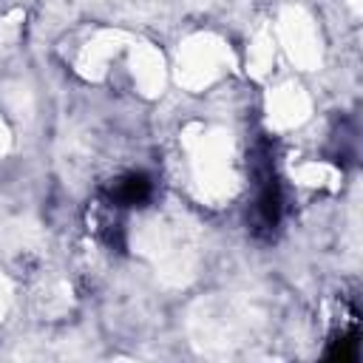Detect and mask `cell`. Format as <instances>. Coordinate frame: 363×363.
Here are the masks:
<instances>
[{
	"label": "cell",
	"mask_w": 363,
	"mask_h": 363,
	"mask_svg": "<svg viewBox=\"0 0 363 363\" xmlns=\"http://www.w3.org/2000/svg\"><path fill=\"white\" fill-rule=\"evenodd\" d=\"M176 159L184 193L204 210L230 207L244 187V156L238 136L218 122L190 119L179 128Z\"/></svg>",
	"instance_id": "cell-1"
},
{
	"label": "cell",
	"mask_w": 363,
	"mask_h": 363,
	"mask_svg": "<svg viewBox=\"0 0 363 363\" xmlns=\"http://www.w3.org/2000/svg\"><path fill=\"white\" fill-rule=\"evenodd\" d=\"M238 71V48L213 28L184 34L170 54V85L184 94H210Z\"/></svg>",
	"instance_id": "cell-2"
},
{
	"label": "cell",
	"mask_w": 363,
	"mask_h": 363,
	"mask_svg": "<svg viewBox=\"0 0 363 363\" xmlns=\"http://www.w3.org/2000/svg\"><path fill=\"white\" fill-rule=\"evenodd\" d=\"M133 40V31L122 26L85 23L62 34L57 43V54L62 65L88 85H116L119 65Z\"/></svg>",
	"instance_id": "cell-3"
},
{
	"label": "cell",
	"mask_w": 363,
	"mask_h": 363,
	"mask_svg": "<svg viewBox=\"0 0 363 363\" xmlns=\"http://www.w3.org/2000/svg\"><path fill=\"white\" fill-rule=\"evenodd\" d=\"M133 250H139L159 272L182 278L196 264V244L190 230L164 213H142L130 227Z\"/></svg>",
	"instance_id": "cell-4"
},
{
	"label": "cell",
	"mask_w": 363,
	"mask_h": 363,
	"mask_svg": "<svg viewBox=\"0 0 363 363\" xmlns=\"http://www.w3.org/2000/svg\"><path fill=\"white\" fill-rule=\"evenodd\" d=\"M269 26L278 40L281 60H286L295 71L309 74L323 65V57H326L323 28L306 6H301V3L281 6Z\"/></svg>",
	"instance_id": "cell-5"
},
{
	"label": "cell",
	"mask_w": 363,
	"mask_h": 363,
	"mask_svg": "<svg viewBox=\"0 0 363 363\" xmlns=\"http://www.w3.org/2000/svg\"><path fill=\"white\" fill-rule=\"evenodd\" d=\"M116 85L142 102H156L170 85V54L147 37L133 34L116 74Z\"/></svg>",
	"instance_id": "cell-6"
},
{
	"label": "cell",
	"mask_w": 363,
	"mask_h": 363,
	"mask_svg": "<svg viewBox=\"0 0 363 363\" xmlns=\"http://www.w3.org/2000/svg\"><path fill=\"white\" fill-rule=\"evenodd\" d=\"M261 116L269 133L289 136L301 128H306L315 116V96L298 77L272 79L264 85L261 96Z\"/></svg>",
	"instance_id": "cell-7"
},
{
	"label": "cell",
	"mask_w": 363,
	"mask_h": 363,
	"mask_svg": "<svg viewBox=\"0 0 363 363\" xmlns=\"http://www.w3.org/2000/svg\"><path fill=\"white\" fill-rule=\"evenodd\" d=\"M278 62H281V48H278V40L272 34V26L261 23L247 37L244 48L238 51V71H244L252 82L267 85V82L275 79Z\"/></svg>",
	"instance_id": "cell-8"
},
{
	"label": "cell",
	"mask_w": 363,
	"mask_h": 363,
	"mask_svg": "<svg viewBox=\"0 0 363 363\" xmlns=\"http://www.w3.org/2000/svg\"><path fill=\"white\" fill-rule=\"evenodd\" d=\"M289 182L306 193H335L343 182V170L323 156H298L286 167Z\"/></svg>",
	"instance_id": "cell-9"
},
{
	"label": "cell",
	"mask_w": 363,
	"mask_h": 363,
	"mask_svg": "<svg viewBox=\"0 0 363 363\" xmlns=\"http://www.w3.org/2000/svg\"><path fill=\"white\" fill-rule=\"evenodd\" d=\"M74 303H77V295H74V286L65 278H43L34 286V295H31V306L37 309V315L43 320L68 318Z\"/></svg>",
	"instance_id": "cell-10"
},
{
	"label": "cell",
	"mask_w": 363,
	"mask_h": 363,
	"mask_svg": "<svg viewBox=\"0 0 363 363\" xmlns=\"http://www.w3.org/2000/svg\"><path fill=\"white\" fill-rule=\"evenodd\" d=\"M11 309H14V281L6 272H0V323L11 315Z\"/></svg>",
	"instance_id": "cell-11"
},
{
	"label": "cell",
	"mask_w": 363,
	"mask_h": 363,
	"mask_svg": "<svg viewBox=\"0 0 363 363\" xmlns=\"http://www.w3.org/2000/svg\"><path fill=\"white\" fill-rule=\"evenodd\" d=\"M11 147H14V130H11L9 119H6V113L0 111V162L11 153Z\"/></svg>",
	"instance_id": "cell-12"
}]
</instances>
